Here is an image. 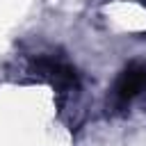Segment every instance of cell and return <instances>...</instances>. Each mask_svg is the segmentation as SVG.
I'll list each match as a JSON object with an SVG mask.
<instances>
[{"label":"cell","instance_id":"1","mask_svg":"<svg viewBox=\"0 0 146 146\" xmlns=\"http://www.w3.org/2000/svg\"><path fill=\"white\" fill-rule=\"evenodd\" d=\"M27 71L34 78L48 82L55 89V94H59V96H71L80 89V80H78L75 68L59 55H39L30 62Z\"/></svg>","mask_w":146,"mask_h":146},{"label":"cell","instance_id":"2","mask_svg":"<svg viewBox=\"0 0 146 146\" xmlns=\"http://www.w3.org/2000/svg\"><path fill=\"white\" fill-rule=\"evenodd\" d=\"M141 94H146V62H132L119 73L112 87V107L125 110Z\"/></svg>","mask_w":146,"mask_h":146},{"label":"cell","instance_id":"3","mask_svg":"<svg viewBox=\"0 0 146 146\" xmlns=\"http://www.w3.org/2000/svg\"><path fill=\"white\" fill-rule=\"evenodd\" d=\"M144 5H146V0H144Z\"/></svg>","mask_w":146,"mask_h":146}]
</instances>
